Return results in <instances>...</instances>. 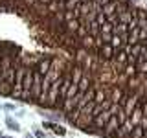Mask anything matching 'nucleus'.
I'll return each mask as SVG.
<instances>
[{
  "mask_svg": "<svg viewBox=\"0 0 147 138\" xmlns=\"http://www.w3.org/2000/svg\"><path fill=\"white\" fill-rule=\"evenodd\" d=\"M31 87H33V68H28L24 76V85H22V101H31Z\"/></svg>",
  "mask_w": 147,
  "mask_h": 138,
  "instance_id": "f257e3e1",
  "label": "nucleus"
},
{
  "mask_svg": "<svg viewBox=\"0 0 147 138\" xmlns=\"http://www.w3.org/2000/svg\"><path fill=\"white\" fill-rule=\"evenodd\" d=\"M42 79L44 76L39 70L33 68V87H31V101H39L40 94H42Z\"/></svg>",
  "mask_w": 147,
  "mask_h": 138,
  "instance_id": "f03ea898",
  "label": "nucleus"
},
{
  "mask_svg": "<svg viewBox=\"0 0 147 138\" xmlns=\"http://www.w3.org/2000/svg\"><path fill=\"white\" fill-rule=\"evenodd\" d=\"M114 116V112L110 109H107V110H103V112H99L98 116L94 118V122H92V125H94L96 129H105V125H107V122L110 118Z\"/></svg>",
  "mask_w": 147,
  "mask_h": 138,
  "instance_id": "7ed1b4c3",
  "label": "nucleus"
},
{
  "mask_svg": "<svg viewBox=\"0 0 147 138\" xmlns=\"http://www.w3.org/2000/svg\"><path fill=\"white\" fill-rule=\"evenodd\" d=\"M114 52H116V50H114L110 44H103L99 50H96V53H98V59H99V61H112Z\"/></svg>",
  "mask_w": 147,
  "mask_h": 138,
  "instance_id": "20e7f679",
  "label": "nucleus"
},
{
  "mask_svg": "<svg viewBox=\"0 0 147 138\" xmlns=\"http://www.w3.org/2000/svg\"><path fill=\"white\" fill-rule=\"evenodd\" d=\"M79 26H81V18H72V20H66V22H64V35H68V37L76 35V31L79 30Z\"/></svg>",
  "mask_w": 147,
  "mask_h": 138,
  "instance_id": "39448f33",
  "label": "nucleus"
},
{
  "mask_svg": "<svg viewBox=\"0 0 147 138\" xmlns=\"http://www.w3.org/2000/svg\"><path fill=\"white\" fill-rule=\"evenodd\" d=\"M127 96V92L123 90V89H119V87H114V89H110V101L112 103H121L123 101V98Z\"/></svg>",
  "mask_w": 147,
  "mask_h": 138,
  "instance_id": "423d86ee",
  "label": "nucleus"
},
{
  "mask_svg": "<svg viewBox=\"0 0 147 138\" xmlns=\"http://www.w3.org/2000/svg\"><path fill=\"white\" fill-rule=\"evenodd\" d=\"M119 127H121V125H119V122H118V116L114 114V116H112V118H110L109 122H107V125H105V129H103V131L107 133L109 136H112V135H114V133L118 131Z\"/></svg>",
  "mask_w": 147,
  "mask_h": 138,
  "instance_id": "0eeeda50",
  "label": "nucleus"
},
{
  "mask_svg": "<svg viewBox=\"0 0 147 138\" xmlns=\"http://www.w3.org/2000/svg\"><path fill=\"white\" fill-rule=\"evenodd\" d=\"M118 6H119V0H110L109 4H105L103 7H101V13L103 15H114V13H118Z\"/></svg>",
  "mask_w": 147,
  "mask_h": 138,
  "instance_id": "6e6552de",
  "label": "nucleus"
},
{
  "mask_svg": "<svg viewBox=\"0 0 147 138\" xmlns=\"http://www.w3.org/2000/svg\"><path fill=\"white\" fill-rule=\"evenodd\" d=\"M52 61H53V59H40V61L37 63L35 70H39L42 76H46V74H48V70H50V66H52Z\"/></svg>",
  "mask_w": 147,
  "mask_h": 138,
  "instance_id": "1a4fd4ad",
  "label": "nucleus"
},
{
  "mask_svg": "<svg viewBox=\"0 0 147 138\" xmlns=\"http://www.w3.org/2000/svg\"><path fill=\"white\" fill-rule=\"evenodd\" d=\"M140 43V28H132V30H129V37H127V44H136Z\"/></svg>",
  "mask_w": 147,
  "mask_h": 138,
  "instance_id": "9d476101",
  "label": "nucleus"
},
{
  "mask_svg": "<svg viewBox=\"0 0 147 138\" xmlns=\"http://www.w3.org/2000/svg\"><path fill=\"white\" fill-rule=\"evenodd\" d=\"M144 133H145V129L142 127L140 123H138V125H136L134 129H132V133L129 135V138H142V136H144Z\"/></svg>",
  "mask_w": 147,
  "mask_h": 138,
  "instance_id": "9b49d317",
  "label": "nucleus"
},
{
  "mask_svg": "<svg viewBox=\"0 0 147 138\" xmlns=\"http://www.w3.org/2000/svg\"><path fill=\"white\" fill-rule=\"evenodd\" d=\"M79 4H81L79 0H66L63 6H64V11H72V9H76L77 6H79Z\"/></svg>",
  "mask_w": 147,
  "mask_h": 138,
  "instance_id": "f8f14e48",
  "label": "nucleus"
},
{
  "mask_svg": "<svg viewBox=\"0 0 147 138\" xmlns=\"http://www.w3.org/2000/svg\"><path fill=\"white\" fill-rule=\"evenodd\" d=\"M44 129H53L55 135H64V129L63 127H57V125H53V123H50V122L44 123Z\"/></svg>",
  "mask_w": 147,
  "mask_h": 138,
  "instance_id": "ddd939ff",
  "label": "nucleus"
},
{
  "mask_svg": "<svg viewBox=\"0 0 147 138\" xmlns=\"http://www.w3.org/2000/svg\"><path fill=\"white\" fill-rule=\"evenodd\" d=\"M6 123H7L9 129H13V131H20V125H18L17 122H13L11 118H6Z\"/></svg>",
  "mask_w": 147,
  "mask_h": 138,
  "instance_id": "4468645a",
  "label": "nucleus"
},
{
  "mask_svg": "<svg viewBox=\"0 0 147 138\" xmlns=\"http://www.w3.org/2000/svg\"><path fill=\"white\" fill-rule=\"evenodd\" d=\"M94 2H96V4H99V6L103 7L105 4H109V2H110V0H94Z\"/></svg>",
  "mask_w": 147,
  "mask_h": 138,
  "instance_id": "2eb2a0df",
  "label": "nucleus"
},
{
  "mask_svg": "<svg viewBox=\"0 0 147 138\" xmlns=\"http://www.w3.org/2000/svg\"><path fill=\"white\" fill-rule=\"evenodd\" d=\"M2 77H4V66H2V63H0V81H2Z\"/></svg>",
  "mask_w": 147,
  "mask_h": 138,
  "instance_id": "dca6fc26",
  "label": "nucleus"
},
{
  "mask_svg": "<svg viewBox=\"0 0 147 138\" xmlns=\"http://www.w3.org/2000/svg\"><path fill=\"white\" fill-rule=\"evenodd\" d=\"M37 138H44V133L42 131H37Z\"/></svg>",
  "mask_w": 147,
  "mask_h": 138,
  "instance_id": "f3484780",
  "label": "nucleus"
},
{
  "mask_svg": "<svg viewBox=\"0 0 147 138\" xmlns=\"http://www.w3.org/2000/svg\"><path fill=\"white\" fill-rule=\"evenodd\" d=\"M26 138H31V136H26Z\"/></svg>",
  "mask_w": 147,
  "mask_h": 138,
  "instance_id": "a211bd4d",
  "label": "nucleus"
}]
</instances>
